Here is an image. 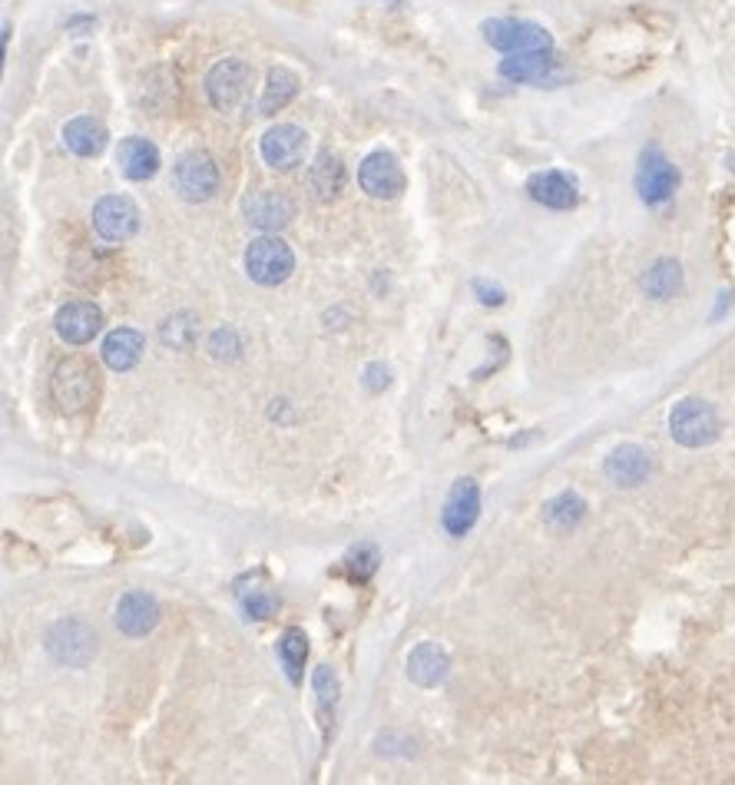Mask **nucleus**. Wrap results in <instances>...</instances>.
Instances as JSON below:
<instances>
[{
  "label": "nucleus",
  "mask_w": 735,
  "mask_h": 785,
  "mask_svg": "<svg viewBox=\"0 0 735 785\" xmlns=\"http://www.w3.org/2000/svg\"><path fill=\"white\" fill-rule=\"evenodd\" d=\"M718 412L705 399H682L669 415V435L682 448H705L718 438Z\"/></svg>",
  "instance_id": "nucleus-1"
},
{
  "label": "nucleus",
  "mask_w": 735,
  "mask_h": 785,
  "mask_svg": "<svg viewBox=\"0 0 735 785\" xmlns=\"http://www.w3.org/2000/svg\"><path fill=\"white\" fill-rule=\"evenodd\" d=\"M246 272L259 285H282L295 272V255L285 239L279 236H262L246 249Z\"/></svg>",
  "instance_id": "nucleus-2"
},
{
  "label": "nucleus",
  "mask_w": 735,
  "mask_h": 785,
  "mask_svg": "<svg viewBox=\"0 0 735 785\" xmlns=\"http://www.w3.org/2000/svg\"><path fill=\"white\" fill-rule=\"evenodd\" d=\"M173 186L186 203H206L219 189V170L216 160L203 150L183 153L180 163L173 166Z\"/></svg>",
  "instance_id": "nucleus-3"
},
{
  "label": "nucleus",
  "mask_w": 735,
  "mask_h": 785,
  "mask_svg": "<svg viewBox=\"0 0 735 785\" xmlns=\"http://www.w3.org/2000/svg\"><path fill=\"white\" fill-rule=\"evenodd\" d=\"M97 395V371L84 358H67L54 371V399L64 412H80Z\"/></svg>",
  "instance_id": "nucleus-4"
},
{
  "label": "nucleus",
  "mask_w": 735,
  "mask_h": 785,
  "mask_svg": "<svg viewBox=\"0 0 735 785\" xmlns=\"http://www.w3.org/2000/svg\"><path fill=\"white\" fill-rule=\"evenodd\" d=\"M47 650L64 666H87L97 653V633L84 620H61L47 633Z\"/></svg>",
  "instance_id": "nucleus-5"
},
{
  "label": "nucleus",
  "mask_w": 735,
  "mask_h": 785,
  "mask_svg": "<svg viewBox=\"0 0 735 785\" xmlns=\"http://www.w3.org/2000/svg\"><path fill=\"white\" fill-rule=\"evenodd\" d=\"M252 84V67L239 57H229V61H219L209 74H206V94H209V103L223 113L236 110L246 97Z\"/></svg>",
  "instance_id": "nucleus-6"
},
{
  "label": "nucleus",
  "mask_w": 735,
  "mask_h": 785,
  "mask_svg": "<svg viewBox=\"0 0 735 785\" xmlns=\"http://www.w3.org/2000/svg\"><path fill=\"white\" fill-rule=\"evenodd\" d=\"M484 37L490 47L504 54H530V51H553V41L543 28L530 21H490L484 24Z\"/></svg>",
  "instance_id": "nucleus-7"
},
{
  "label": "nucleus",
  "mask_w": 735,
  "mask_h": 785,
  "mask_svg": "<svg viewBox=\"0 0 735 785\" xmlns=\"http://www.w3.org/2000/svg\"><path fill=\"white\" fill-rule=\"evenodd\" d=\"M679 186V170L659 153V150H646L636 170V193L646 206H662Z\"/></svg>",
  "instance_id": "nucleus-8"
},
{
  "label": "nucleus",
  "mask_w": 735,
  "mask_h": 785,
  "mask_svg": "<svg viewBox=\"0 0 735 785\" xmlns=\"http://www.w3.org/2000/svg\"><path fill=\"white\" fill-rule=\"evenodd\" d=\"M94 229L104 242H127L140 229V209L127 196H104L94 206Z\"/></svg>",
  "instance_id": "nucleus-9"
},
{
  "label": "nucleus",
  "mask_w": 735,
  "mask_h": 785,
  "mask_svg": "<svg viewBox=\"0 0 735 785\" xmlns=\"http://www.w3.org/2000/svg\"><path fill=\"white\" fill-rule=\"evenodd\" d=\"M259 150H262V160H266L272 170L289 173V170L302 166L305 150H309V133H305L302 127H295V123H279V127H272V130L262 137Z\"/></svg>",
  "instance_id": "nucleus-10"
},
{
  "label": "nucleus",
  "mask_w": 735,
  "mask_h": 785,
  "mask_svg": "<svg viewBox=\"0 0 735 785\" xmlns=\"http://www.w3.org/2000/svg\"><path fill=\"white\" fill-rule=\"evenodd\" d=\"M242 212L246 219L262 229V232H279L295 219V203L285 193L275 189H256L242 199Z\"/></svg>",
  "instance_id": "nucleus-11"
},
{
  "label": "nucleus",
  "mask_w": 735,
  "mask_h": 785,
  "mask_svg": "<svg viewBox=\"0 0 735 785\" xmlns=\"http://www.w3.org/2000/svg\"><path fill=\"white\" fill-rule=\"evenodd\" d=\"M358 183L368 196L375 199H394L401 189H404V173H401V163L394 153H371L365 156L361 170H358Z\"/></svg>",
  "instance_id": "nucleus-12"
},
{
  "label": "nucleus",
  "mask_w": 735,
  "mask_h": 785,
  "mask_svg": "<svg viewBox=\"0 0 735 785\" xmlns=\"http://www.w3.org/2000/svg\"><path fill=\"white\" fill-rule=\"evenodd\" d=\"M480 517V488L474 478H461L454 481L451 494H447V504H444V514H441V524L451 537H464Z\"/></svg>",
  "instance_id": "nucleus-13"
},
{
  "label": "nucleus",
  "mask_w": 735,
  "mask_h": 785,
  "mask_svg": "<svg viewBox=\"0 0 735 785\" xmlns=\"http://www.w3.org/2000/svg\"><path fill=\"white\" fill-rule=\"evenodd\" d=\"M156 623H160V603L147 590H130V593L120 597V603H117V630L123 636L140 640V636L153 633Z\"/></svg>",
  "instance_id": "nucleus-14"
},
{
  "label": "nucleus",
  "mask_w": 735,
  "mask_h": 785,
  "mask_svg": "<svg viewBox=\"0 0 735 785\" xmlns=\"http://www.w3.org/2000/svg\"><path fill=\"white\" fill-rule=\"evenodd\" d=\"M57 325V335L67 341V345H87L100 335L104 328V312L94 305V302H71L57 312L54 318Z\"/></svg>",
  "instance_id": "nucleus-15"
},
{
  "label": "nucleus",
  "mask_w": 735,
  "mask_h": 785,
  "mask_svg": "<svg viewBox=\"0 0 735 785\" xmlns=\"http://www.w3.org/2000/svg\"><path fill=\"white\" fill-rule=\"evenodd\" d=\"M603 471L616 488H639L652 475V458L639 445H619L609 451Z\"/></svg>",
  "instance_id": "nucleus-16"
},
{
  "label": "nucleus",
  "mask_w": 735,
  "mask_h": 785,
  "mask_svg": "<svg viewBox=\"0 0 735 785\" xmlns=\"http://www.w3.org/2000/svg\"><path fill=\"white\" fill-rule=\"evenodd\" d=\"M527 193L547 209H573L580 203V189H576L573 176H566L560 170H547V173L530 176Z\"/></svg>",
  "instance_id": "nucleus-17"
},
{
  "label": "nucleus",
  "mask_w": 735,
  "mask_h": 785,
  "mask_svg": "<svg viewBox=\"0 0 735 785\" xmlns=\"http://www.w3.org/2000/svg\"><path fill=\"white\" fill-rule=\"evenodd\" d=\"M447 673H451V659H447V653H444V646H437V643H418L414 650H411V656H408V676H411V683H418V686H424V689H434V686H441L444 679H447Z\"/></svg>",
  "instance_id": "nucleus-18"
},
{
  "label": "nucleus",
  "mask_w": 735,
  "mask_h": 785,
  "mask_svg": "<svg viewBox=\"0 0 735 785\" xmlns=\"http://www.w3.org/2000/svg\"><path fill=\"white\" fill-rule=\"evenodd\" d=\"M117 163H120V170H123L127 179L143 183V179H153V176H156V170H160V150H156L150 140H143V137H130V140L120 143Z\"/></svg>",
  "instance_id": "nucleus-19"
},
{
  "label": "nucleus",
  "mask_w": 735,
  "mask_h": 785,
  "mask_svg": "<svg viewBox=\"0 0 735 785\" xmlns=\"http://www.w3.org/2000/svg\"><path fill=\"white\" fill-rule=\"evenodd\" d=\"M143 348H147V341H143V335L137 331V328H117V331H110L107 338H104V361L114 368V371H130V368H137L140 364V358H143Z\"/></svg>",
  "instance_id": "nucleus-20"
},
{
  "label": "nucleus",
  "mask_w": 735,
  "mask_h": 785,
  "mask_svg": "<svg viewBox=\"0 0 735 785\" xmlns=\"http://www.w3.org/2000/svg\"><path fill=\"white\" fill-rule=\"evenodd\" d=\"M64 140H67V146L77 153V156H84V160H90V156H100L104 153V146H107V127L100 123V120H94V117H77V120H71L67 127H64Z\"/></svg>",
  "instance_id": "nucleus-21"
},
{
  "label": "nucleus",
  "mask_w": 735,
  "mask_h": 785,
  "mask_svg": "<svg viewBox=\"0 0 735 785\" xmlns=\"http://www.w3.org/2000/svg\"><path fill=\"white\" fill-rule=\"evenodd\" d=\"M553 70V51H530V54H507L500 74L517 84H540Z\"/></svg>",
  "instance_id": "nucleus-22"
},
{
  "label": "nucleus",
  "mask_w": 735,
  "mask_h": 785,
  "mask_svg": "<svg viewBox=\"0 0 735 785\" xmlns=\"http://www.w3.org/2000/svg\"><path fill=\"white\" fill-rule=\"evenodd\" d=\"M295 97H299V77H295L292 70H285V67H272V70H269V80H266V94H262L259 110H262L266 117H272V113L285 110Z\"/></svg>",
  "instance_id": "nucleus-23"
},
{
  "label": "nucleus",
  "mask_w": 735,
  "mask_h": 785,
  "mask_svg": "<svg viewBox=\"0 0 735 785\" xmlns=\"http://www.w3.org/2000/svg\"><path fill=\"white\" fill-rule=\"evenodd\" d=\"M309 183H312V189L318 193V199H335V196L342 193V186H345V166H342V160L332 156L328 150L318 153V156H315V166H312V173H309Z\"/></svg>",
  "instance_id": "nucleus-24"
},
{
  "label": "nucleus",
  "mask_w": 735,
  "mask_h": 785,
  "mask_svg": "<svg viewBox=\"0 0 735 785\" xmlns=\"http://www.w3.org/2000/svg\"><path fill=\"white\" fill-rule=\"evenodd\" d=\"M682 288V265L675 259H659L646 275H642V292L649 298H672Z\"/></svg>",
  "instance_id": "nucleus-25"
},
{
  "label": "nucleus",
  "mask_w": 735,
  "mask_h": 785,
  "mask_svg": "<svg viewBox=\"0 0 735 785\" xmlns=\"http://www.w3.org/2000/svg\"><path fill=\"white\" fill-rule=\"evenodd\" d=\"M279 659H282V669L292 683H302V669H305V659H309V636L292 626L279 636Z\"/></svg>",
  "instance_id": "nucleus-26"
},
{
  "label": "nucleus",
  "mask_w": 735,
  "mask_h": 785,
  "mask_svg": "<svg viewBox=\"0 0 735 785\" xmlns=\"http://www.w3.org/2000/svg\"><path fill=\"white\" fill-rule=\"evenodd\" d=\"M583 514H586V504H583V498L573 494V491H563L560 498H553V501L547 504V511H543L547 524L556 527V531L576 527V524L583 521Z\"/></svg>",
  "instance_id": "nucleus-27"
},
{
  "label": "nucleus",
  "mask_w": 735,
  "mask_h": 785,
  "mask_svg": "<svg viewBox=\"0 0 735 785\" xmlns=\"http://www.w3.org/2000/svg\"><path fill=\"white\" fill-rule=\"evenodd\" d=\"M312 689H315V706H318V719L328 729L335 719V706H338V676L328 666H318L312 676Z\"/></svg>",
  "instance_id": "nucleus-28"
},
{
  "label": "nucleus",
  "mask_w": 735,
  "mask_h": 785,
  "mask_svg": "<svg viewBox=\"0 0 735 785\" xmlns=\"http://www.w3.org/2000/svg\"><path fill=\"white\" fill-rule=\"evenodd\" d=\"M196 335H199V321H196V315H190V312H180V315H173V318H166V321L160 325L163 345H170V348H176V351H190V348L196 345Z\"/></svg>",
  "instance_id": "nucleus-29"
},
{
  "label": "nucleus",
  "mask_w": 735,
  "mask_h": 785,
  "mask_svg": "<svg viewBox=\"0 0 735 785\" xmlns=\"http://www.w3.org/2000/svg\"><path fill=\"white\" fill-rule=\"evenodd\" d=\"M375 567H378V550L371 544H361L348 554V574L355 580H368L375 574Z\"/></svg>",
  "instance_id": "nucleus-30"
},
{
  "label": "nucleus",
  "mask_w": 735,
  "mask_h": 785,
  "mask_svg": "<svg viewBox=\"0 0 735 785\" xmlns=\"http://www.w3.org/2000/svg\"><path fill=\"white\" fill-rule=\"evenodd\" d=\"M209 351L223 361V358H236L242 351V341H239V331L236 328H219L213 331L209 338Z\"/></svg>",
  "instance_id": "nucleus-31"
},
{
  "label": "nucleus",
  "mask_w": 735,
  "mask_h": 785,
  "mask_svg": "<svg viewBox=\"0 0 735 785\" xmlns=\"http://www.w3.org/2000/svg\"><path fill=\"white\" fill-rule=\"evenodd\" d=\"M242 607H246V613H249L252 620H269V617L279 610V600H275L272 593H266V590H256V593H249V597L242 600Z\"/></svg>",
  "instance_id": "nucleus-32"
},
{
  "label": "nucleus",
  "mask_w": 735,
  "mask_h": 785,
  "mask_svg": "<svg viewBox=\"0 0 735 785\" xmlns=\"http://www.w3.org/2000/svg\"><path fill=\"white\" fill-rule=\"evenodd\" d=\"M388 368L385 364H371L368 371H365V384L371 388V391H381V388H388Z\"/></svg>",
  "instance_id": "nucleus-33"
},
{
  "label": "nucleus",
  "mask_w": 735,
  "mask_h": 785,
  "mask_svg": "<svg viewBox=\"0 0 735 785\" xmlns=\"http://www.w3.org/2000/svg\"><path fill=\"white\" fill-rule=\"evenodd\" d=\"M474 292L480 295L484 305H500L504 302V292L497 285H487V282H474Z\"/></svg>",
  "instance_id": "nucleus-34"
}]
</instances>
